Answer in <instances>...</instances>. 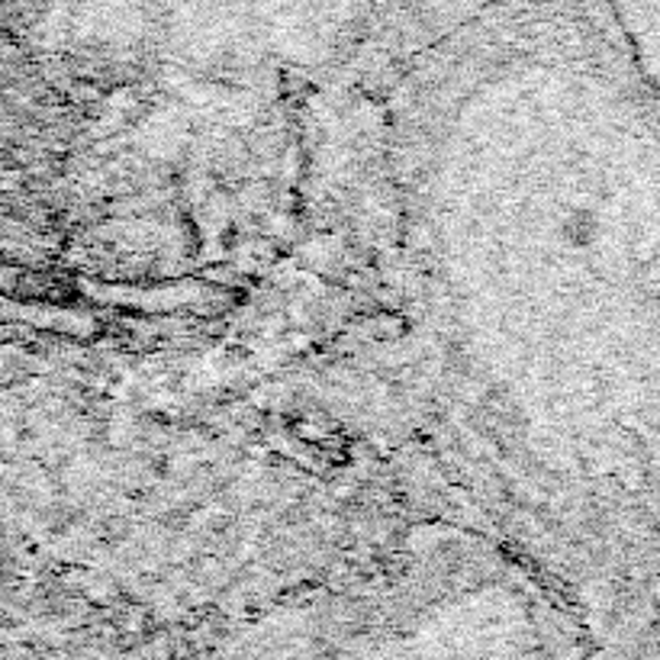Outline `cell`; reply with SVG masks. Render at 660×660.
Masks as SVG:
<instances>
[{"label":"cell","mask_w":660,"mask_h":660,"mask_svg":"<svg viewBox=\"0 0 660 660\" xmlns=\"http://www.w3.org/2000/svg\"><path fill=\"white\" fill-rule=\"evenodd\" d=\"M380 0H152L168 36L197 55L306 58L345 40Z\"/></svg>","instance_id":"cell-1"},{"label":"cell","mask_w":660,"mask_h":660,"mask_svg":"<svg viewBox=\"0 0 660 660\" xmlns=\"http://www.w3.org/2000/svg\"><path fill=\"white\" fill-rule=\"evenodd\" d=\"M116 7H126V10H142L145 3H152V0H113Z\"/></svg>","instance_id":"cell-3"},{"label":"cell","mask_w":660,"mask_h":660,"mask_svg":"<svg viewBox=\"0 0 660 660\" xmlns=\"http://www.w3.org/2000/svg\"><path fill=\"white\" fill-rule=\"evenodd\" d=\"M513 0H380L378 10L387 13L390 26L410 33H441L471 23L473 16L503 7Z\"/></svg>","instance_id":"cell-2"}]
</instances>
